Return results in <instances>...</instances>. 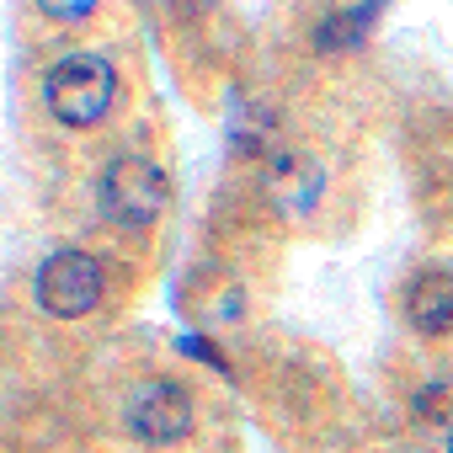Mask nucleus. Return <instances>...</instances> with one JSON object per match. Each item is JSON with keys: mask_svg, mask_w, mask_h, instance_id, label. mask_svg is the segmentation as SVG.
<instances>
[{"mask_svg": "<svg viewBox=\"0 0 453 453\" xmlns=\"http://www.w3.org/2000/svg\"><path fill=\"white\" fill-rule=\"evenodd\" d=\"M448 453H453V437H448Z\"/></svg>", "mask_w": 453, "mask_h": 453, "instance_id": "obj_10", "label": "nucleus"}, {"mask_svg": "<svg viewBox=\"0 0 453 453\" xmlns=\"http://www.w3.org/2000/svg\"><path fill=\"white\" fill-rule=\"evenodd\" d=\"M96 203H102V219L139 230V224L160 219V208H165V176L144 155H118V160H107V171L96 181Z\"/></svg>", "mask_w": 453, "mask_h": 453, "instance_id": "obj_2", "label": "nucleus"}, {"mask_svg": "<svg viewBox=\"0 0 453 453\" xmlns=\"http://www.w3.org/2000/svg\"><path fill=\"white\" fill-rule=\"evenodd\" d=\"M38 6H43V17H49V22L75 27V22H86V17L96 12V0H38Z\"/></svg>", "mask_w": 453, "mask_h": 453, "instance_id": "obj_8", "label": "nucleus"}, {"mask_svg": "<svg viewBox=\"0 0 453 453\" xmlns=\"http://www.w3.org/2000/svg\"><path fill=\"white\" fill-rule=\"evenodd\" d=\"M379 6H384V0H357V12H352V17H331V22H320L315 43H320L326 54H331V49H357L363 33L379 22Z\"/></svg>", "mask_w": 453, "mask_h": 453, "instance_id": "obj_7", "label": "nucleus"}, {"mask_svg": "<svg viewBox=\"0 0 453 453\" xmlns=\"http://www.w3.org/2000/svg\"><path fill=\"white\" fill-rule=\"evenodd\" d=\"M123 416H128V432H134L139 442H150V448H171V442H181V437L192 432V400H187V389L171 384V379L139 384V389L128 395Z\"/></svg>", "mask_w": 453, "mask_h": 453, "instance_id": "obj_4", "label": "nucleus"}, {"mask_svg": "<svg viewBox=\"0 0 453 453\" xmlns=\"http://www.w3.org/2000/svg\"><path fill=\"white\" fill-rule=\"evenodd\" d=\"M405 315H411V326L426 331V336L453 331V273H421V278L405 288Z\"/></svg>", "mask_w": 453, "mask_h": 453, "instance_id": "obj_6", "label": "nucleus"}, {"mask_svg": "<svg viewBox=\"0 0 453 453\" xmlns=\"http://www.w3.org/2000/svg\"><path fill=\"white\" fill-rule=\"evenodd\" d=\"M320 181L326 176H320V165L310 155H278L273 171H267V192H273V203L283 213H310L315 197H320Z\"/></svg>", "mask_w": 453, "mask_h": 453, "instance_id": "obj_5", "label": "nucleus"}, {"mask_svg": "<svg viewBox=\"0 0 453 453\" xmlns=\"http://www.w3.org/2000/svg\"><path fill=\"white\" fill-rule=\"evenodd\" d=\"M448 405H453V389H448V384H432V389L416 400V416H421V421H442Z\"/></svg>", "mask_w": 453, "mask_h": 453, "instance_id": "obj_9", "label": "nucleus"}, {"mask_svg": "<svg viewBox=\"0 0 453 453\" xmlns=\"http://www.w3.org/2000/svg\"><path fill=\"white\" fill-rule=\"evenodd\" d=\"M102 288H107L102 262L86 257V251H54V257L43 262V273H38V304H43V315H54V320H81V315H91V310L102 304Z\"/></svg>", "mask_w": 453, "mask_h": 453, "instance_id": "obj_3", "label": "nucleus"}, {"mask_svg": "<svg viewBox=\"0 0 453 453\" xmlns=\"http://www.w3.org/2000/svg\"><path fill=\"white\" fill-rule=\"evenodd\" d=\"M118 96V70L102 54H65L49 75H43V102L65 128H91L112 112Z\"/></svg>", "mask_w": 453, "mask_h": 453, "instance_id": "obj_1", "label": "nucleus"}]
</instances>
